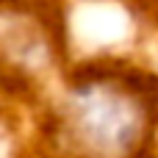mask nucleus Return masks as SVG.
<instances>
[{
  "label": "nucleus",
  "mask_w": 158,
  "mask_h": 158,
  "mask_svg": "<svg viewBox=\"0 0 158 158\" xmlns=\"http://www.w3.org/2000/svg\"><path fill=\"white\" fill-rule=\"evenodd\" d=\"M158 147V78L122 61L64 72L39 125L42 158H153Z\"/></svg>",
  "instance_id": "1"
},
{
  "label": "nucleus",
  "mask_w": 158,
  "mask_h": 158,
  "mask_svg": "<svg viewBox=\"0 0 158 158\" xmlns=\"http://www.w3.org/2000/svg\"><path fill=\"white\" fill-rule=\"evenodd\" d=\"M67 22L58 0H0V89L28 97L64 69Z\"/></svg>",
  "instance_id": "2"
}]
</instances>
